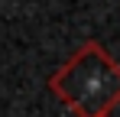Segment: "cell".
I'll list each match as a JSON object with an SVG mask.
<instances>
[{"instance_id": "1", "label": "cell", "mask_w": 120, "mask_h": 117, "mask_svg": "<svg viewBox=\"0 0 120 117\" xmlns=\"http://www.w3.org/2000/svg\"><path fill=\"white\" fill-rule=\"evenodd\" d=\"M49 88L78 117H107L120 104V65L98 42H84L52 75Z\"/></svg>"}]
</instances>
